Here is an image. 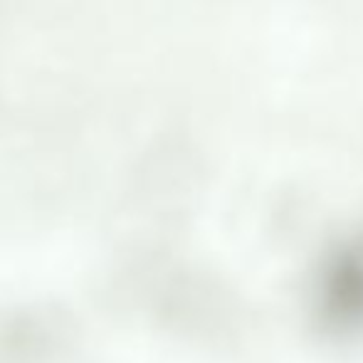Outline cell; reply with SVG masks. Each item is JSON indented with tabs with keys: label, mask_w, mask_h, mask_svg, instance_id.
<instances>
[{
	"label": "cell",
	"mask_w": 363,
	"mask_h": 363,
	"mask_svg": "<svg viewBox=\"0 0 363 363\" xmlns=\"http://www.w3.org/2000/svg\"><path fill=\"white\" fill-rule=\"evenodd\" d=\"M62 321L43 309L10 311L0 319V363H40L55 354Z\"/></svg>",
	"instance_id": "1"
}]
</instances>
